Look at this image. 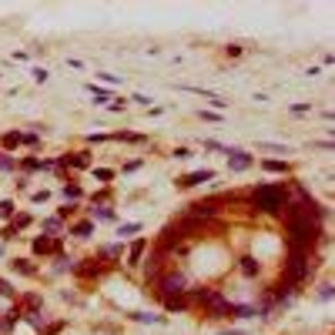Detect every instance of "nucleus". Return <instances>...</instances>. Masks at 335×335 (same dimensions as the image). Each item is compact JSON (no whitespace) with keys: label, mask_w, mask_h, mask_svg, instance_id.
Here are the masks:
<instances>
[{"label":"nucleus","mask_w":335,"mask_h":335,"mask_svg":"<svg viewBox=\"0 0 335 335\" xmlns=\"http://www.w3.org/2000/svg\"><path fill=\"white\" fill-rule=\"evenodd\" d=\"M288 221V252H312V245L322 238V228L309 218H285Z\"/></svg>","instance_id":"nucleus-1"},{"label":"nucleus","mask_w":335,"mask_h":335,"mask_svg":"<svg viewBox=\"0 0 335 335\" xmlns=\"http://www.w3.org/2000/svg\"><path fill=\"white\" fill-rule=\"evenodd\" d=\"M285 205H288V188H282V184H262L252 191V208L262 215H282Z\"/></svg>","instance_id":"nucleus-2"},{"label":"nucleus","mask_w":335,"mask_h":335,"mask_svg":"<svg viewBox=\"0 0 335 335\" xmlns=\"http://www.w3.org/2000/svg\"><path fill=\"white\" fill-rule=\"evenodd\" d=\"M312 275V255L309 252H288V262H285V282L298 285Z\"/></svg>","instance_id":"nucleus-3"},{"label":"nucleus","mask_w":335,"mask_h":335,"mask_svg":"<svg viewBox=\"0 0 335 335\" xmlns=\"http://www.w3.org/2000/svg\"><path fill=\"white\" fill-rule=\"evenodd\" d=\"M154 288H158L161 298H168V295H184V292H188V282H184L181 271H168V275H161V278L154 282Z\"/></svg>","instance_id":"nucleus-4"},{"label":"nucleus","mask_w":335,"mask_h":335,"mask_svg":"<svg viewBox=\"0 0 335 335\" xmlns=\"http://www.w3.org/2000/svg\"><path fill=\"white\" fill-rule=\"evenodd\" d=\"M205 181H215V171L211 168H201V171H191V175H184V178H178V188H198V184H205Z\"/></svg>","instance_id":"nucleus-5"},{"label":"nucleus","mask_w":335,"mask_h":335,"mask_svg":"<svg viewBox=\"0 0 335 335\" xmlns=\"http://www.w3.org/2000/svg\"><path fill=\"white\" fill-rule=\"evenodd\" d=\"M191 218H201V221H208V218L218 215V198H208V201H194L191 211H188Z\"/></svg>","instance_id":"nucleus-6"},{"label":"nucleus","mask_w":335,"mask_h":335,"mask_svg":"<svg viewBox=\"0 0 335 335\" xmlns=\"http://www.w3.org/2000/svg\"><path fill=\"white\" fill-rule=\"evenodd\" d=\"M228 168H232V171H248V168H252V154H245L241 151V148H228Z\"/></svg>","instance_id":"nucleus-7"},{"label":"nucleus","mask_w":335,"mask_h":335,"mask_svg":"<svg viewBox=\"0 0 335 335\" xmlns=\"http://www.w3.org/2000/svg\"><path fill=\"white\" fill-rule=\"evenodd\" d=\"M61 248V241L50 238V235H44V238H34V255H50V252H57Z\"/></svg>","instance_id":"nucleus-8"},{"label":"nucleus","mask_w":335,"mask_h":335,"mask_svg":"<svg viewBox=\"0 0 335 335\" xmlns=\"http://www.w3.org/2000/svg\"><path fill=\"white\" fill-rule=\"evenodd\" d=\"M57 164H71V168H88L91 164V154L88 151H77V154H67V158H61Z\"/></svg>","instance_id":"nucleus-9"},{"label":"nucleus","mask_w":335,"mask_h":335,"mask_svg":"<svg viewBox=\"0 0 335 335\" xmlns=\"http://www.w3.org/2000/svg\"><path fill=\"white\" fill-rule=\"evenodd\" d=\"M164 309H168V312H181V309H188V295H168V298H164Z\"/></svg>","instance_id":"nucleus-10"},{"label":"nucleus","mask_w":335,"mask_h":335,"mask_svg":"<svg viewBox=\"0 0 335 335\" xmlns=\"http://www.w3.org/2000/svg\"><path fill=\"white\" fill-rule=\"evenodd\" d=\"M88 94L94 97V104H107V101H111V91H107V88H97V84H88Z\"/></svg>","instance_id":"nucleus-11"},{"label":"nucleus","mask_w":335,"mask_h":335,"mask_svg":"<svg viewBox=\"0 0 335 335\" xmlns=\"http://www.w3.org/2000/svg\"><path fill=\"white\" fill-rule=\"evenodd\" d=\"M265 171H271V175H288L292 168H288V161H262Z\"/></svg>","instance_id":"nucleus-12"},{"label":"nucleus","mask_w":335,"mask_h":335,"mask_svg":"<svg viewBox=\"0 0 335 335\" xmlns=\"http://www.w3.org/2000/svg\"><path fill=\"white\" fill-rule=\"evenodd\" d=\"M131 319H134V322H144V325H164V315H148V312H134Z\"/></svg>","instance_id":"nucleus-13"},{"label":"nucleus","mask_w":335,"mask_h":335,"mask_svg":"<svg viewBox=\"0 0 335 335\" xmlns=\"http://www.w3.org/2000/svg\"><path fill=\"white\" fill-rule=\"evenodd\" d=\"M258 151H271V154H292L288 144H271V141H258Z\"/></svg>","instance_id":"nucleus-14"},{"label":"nucleus","mask_w":335,"mask_h":335,"mask_svg":"<svg viewBox=\"0 0 335 335\" xmlns=\"http://www.w3.org/2000/svg\"><path fill=\"white\" fill-rule=\"evenodd\" d=\"M241 271H245L248 278H255L258 271H262V265H258V262H255L252 255H245V258H241Z\"/></svg>","instance_id":"nucleus-15"},{"label":"nucleus","mask_w":335,"mask_h":335,"mask_svg":"<svg viewBox=\"0 0 335 335\" xmlns=\"http://www.w3.org/2000/svg\"><path fill=\"white\" fill-rule=\"evenodd\" d=\"M10 268H14L17 275H34V271H37L31 262H27V258H14V262H10Z\"/></svg>","instance_id":"nucleus-16"},{"label":"nucleus","mask_w":335,"mask_h":335,"mask_svg":"<svg viewBox=\"0 0 335 335\" xmlns=\"http://www.w3.org/2000/svg\"><path fill=\"white\" fill-rule=\"evenodd\" d=\"M144 248H148V241H134V245H131V262L128 265H141V258H144Z\"/></svg>","instance_id":"nucleus-17"},{"label":"nucleus","mask_w":335,"mask_h":335,"mask_svg":"<svg viewBox=\"0 0 335 335\" xmlns=\"http://www.w3.org/2000/svg\"><path fill=\"white\" fill-rule=\"evenodd\" d=\"M91 218H94V221H114V211H111V208H104V205L101 208L94 205V208H91Z\"/></svg>","instance_id":"nucleus-18"},{"label":"nucleus","mask_w":335,"mask_h":335,"mask_svg":"<svg viewBox=\"0 0 335 335\" xmlns=\"http://www.w3.org/2000/svg\"><path fill=\"white\" fill-rule=\"evenodd\" d=\"M91 232H94V221H77V225L71 228V235H77V238H88Z\"/></svg>","instance_id":"nucleus-19"},{"label":"nucleus","mask_w":335,"mask_h":335,"mask_svg":"<svg viewBox=\"0 0 335 335\" xmlns=\"http://www.w3.org/2000/svg\"><path fill=\"white\" fill-rule=\"evenodd\" d=\"M0 144H4V148L10 151V148H17V144H24V134H17V131H10V134H4V141H0Z\"/></svg>","instance_id":"nucleus-20"},{"label":"nucleus","mask_w":335,"mask_h":335,"mask_svg":"<svg viewBox=\"0 0 335 335\" xmlns=\"http://www.w3.org/2000/svg\"><path fill=\"white\" fill-rule=\"evenodd\" d=\"M61 194H64L67 201H77V198H84V191H80L77 184H64V191H61Z\"/></svg>","instance_id":"nucleus-21"},{"label":"nucleus","mask_w":335,"mask_h":335,"mask_svg":"<svg viewBox=\"0 0 335 335\" xmlns=\"http://www.w3.org/2000/svg\"><path fill=\"white\" fill-rule=\"evenodd\" d=\"M114 141H128V144H141L144 137L141 134H131V131H118V134H114Z\"/></svg>","instance_id":"nucleus-22"},{"label":"nucleus","mask_w":335,"mask_h":335,"mask_svg":"<svg viewBox=\"0 0 335 335\" xmlns=\"http://www.w3.org/2000/svg\"><path fill=\"white\" fill-rule=\"evenodd\" d=\"M137 232H141V225H137V221H128V225H121V228H118L121 238H124V235H137Z\"/></svg>","instance_id":"nucleus-23"},{"label":"nucleus","mask_w":335,"mask_h":335,"mask_svg":"<svg viewBox=\"0 0 335 335\" xmlns=\"http://www.w3.org/2000/svg\"><path fill=\"white\" fill-rule=\"evenodd\" d=\"M44 232L57 235V232H61V218H47V221H44Z\"/></svg>","instance_id":"nucleus-24"},{"label":"nucleus","mask_w":335,"mask_h":335,"mask_svg":"<svg viewBox=\"0 0 335 335\" xmlns=\"http://www.w3.org/2000/svg\"><path fill=\"white\" fill-rule=\"evenodd\" d=\"M94 178H97V181H111L114 171H111V168H94Z\"/></svg>","instance_id":"nucleus-25"},{"label":"nucleus","mask_w":335,"mask_h":335,"mask_svg":"<svg viewBox=\"0 0 335 335\" xmlns=\"http://www.w3.org/2000/svg\"><path fill=\"white\" fill-rule=\"evenodd\" d=\"M31 221H34L31 215H17V221H14V232H24V228H27Z\"/></svg>","instance_id":"nucleus-26"},{"label":"nucleus","mask_w":335,"mask_h":335,"mask_svg":"<svg viewBox=\"0 0 335 335\" xmlns=\"http://www.w3.org/2000/svg\"><path fill=\"white\" fill-rule=\"evenodd\" d=\"M191 298H194V302H201V305H205L208 298H211V292H208V288H194V292H191Z\"/></svg>","instance_id":"nucleus-27"},{"label":"nucleus","mask_w":335,"mask_h":335,"mask_svg":"<svg viewBox=\"0 0 335 335\" xmlns=\"http://www.w3.org/2000/svg\"><path fill=\"white\" fill-rule=\"evenodd\" d=\"M332 295H335V292H332V285L325 282V285L319 288V302H332Z\"/></svg>","instance_id":"nucleus-28"},{"label":"nucleus","mask_w":335,"mask_h":335,"mask_svg":"<svg viewBox=\"0 0 335 335\" xmlns=\"http://www.w3.org/2000/svg\"><path fill=\"white\" fill-rule=\"evenodd\" d=\"M0 218H14V201H0Z\"/></svg>","instance_id":"nucleus-29"},{"label":"nucleus","mask_w":335,"mask_h":335,"mask_svg":"<svg viewBox=\"0 0 335 335\" xmlns=\"http://www.w3.org/2000/svg\"><path fill=\"white\" fill-rule=\"evenodd\" d=\"M198 118H201V121H221V114H218V111H205V107H201Z\"/></svg>","instance_id":"nucleus-30"},{"label":"nucleus","mask_w":335,"mask_h":335,"mask_svg":"<svg viewBox=\"0 0 335 335\" xmlns=\"http://www.w3.org/2000/svg\"><path fill=\"white\" fill-rule=\"evenodd\" d=\"M47 77H50V74H47V67H34V80H37V84H44Z\"/></svg>","instance_id":"nucleus-31"},{"label":"nucleus","mask_w":335,"mask_h":335,"mask_svg":"<svg viewBox=\"0 0 335 335\" xmlns=\"http://www.w3.org/2000/svg\"><path fill=\"white\" fill-rule=\"evenodd\" d=\"M288 111H292V114H309V111H312V104H292Z\"/></svg>","instance_id":"nucleus-32"},{"label":"nucleus","mask_w":335,"mask_h":335,"mask_svg":"<svg viewBox=\"0 0 335 335\" xmlns=\"http://www.w3.org/2000/svg\"><path fill=\"white\" fill-rule=\"evenodd\" d=\"M225 54H228V57H241V47H238V44H228V47H225Z\"/></svg>","instance_id":"nucleus-33"},{"label":"nucleus","mask_w":335,"mask_h":335,"mask_svg":"<svg viewBox=\"0 0 335 335\" xmlns=\"http://www.w3.org/2000/svg\"><path fill=\"white\" fill-rule=\"evenodd\" d=\"M24 305H27V309H40V298H37V295H27Z\"/></svg>","instance_id":"nucleus-34"},{"label":"nucleus","mask_w":335,"mask_h":335,"mask_svg":"<svg viewBox=\"0 0 335 335\" xmlns=\"http://www.w3.org/2000/svg\"><path fill=\"white\" fill-rule=\"evenodd\" d=\"M97 80H104V84H118V74H97Z\"/></svg>","instance_id":"nucleus-35"},{"label":"nucleus","mask_w":335,"mask_h":335,"mask_svg":"<svg viewBox=\"0 0 335 335\" xmlns=\"http://www.w3.org/2000/svg\"><path fill=\"white\" fill-rule=\"evenodd\" d=\"M131 101H137V104H144V107H151V97H148V94H134V97H131Z\"/></svg>","instance_id":"nucleus-36"},{"label":"nucleus","mask_w":335,"mask_h":335,"mask_svg":"<svg viewBox=\"0 0 335 335\" xmlns=\"http://www.w3.org/2000/svg\"><path fill=\"white\" fill-rule=\"evenodd\" d=\"M175 158H181V161L191 158V148H175Z\"/></svg>","instance_id":"nucleus-37"},{"label":"nucleus","mask_w":335,"mask_h":335,"mask_svg":"<svg viewBox=\"0 0 335 335\" xmlns=\"http://www.w3.org/2000/svg\"><path fill=\"white\" fill-rule=\"evenodd\" d=\"M0 238H4V241H10V238H17V232H14V225H7V228H4V235H0Z\"/></svg>","instance_id":"nucleus-38"},{"label":"nucleus","mask_w":335,"mask_h":335,"mask_svg":"<svg viewBox=\"0 0 335 335\" xmlns=\"http://www.w3.org/2000/svg\"><path fill=\"white\" fill-rule=\"evenodd\" d=\"M31 201H34V205H40V201H47V191H34V194H31Z\"/></svg>","instance_id":"nucleus-39"},{"label":"nucleus","mask_w":335,"mask_h":335,"mask_svg":"<svg viewBox=\"0 0 335 335\" xmlns=\"http://www.w3.org/2000/svg\"><path fill=\"white\" fill-rule=\"evenodd\" d=\"M7 328H10V322H4V319H0V332H7Z\"/></svg>","instance_id":"nucleus-40"},{"label":"nucleus","mask_w":335,"mask_h":335,"mask_svg":"<svg viewBox=\"0 0 335 335\" xmlns=\"http://www.w3.org/2000/svg\"><path fill=\"white\" fill-rule=\"evenodd\" d=\"M221 335H245V332H221Z\"/></svg>","instance_id":"nucleus-41"},{"label":"nucleus","mask_w":335,"mask_h":335,"mask_svg":"<svg viewBox=\"0 0 335 335\" xmlns=\"http://www.w3.org/2000/svg\"><path fill=\"white\" fill-rule=\"evenodd\" d=\"M0 255H4V245H0Z\"/></svg>","instance_id":"nucleus-42"}]
</instances>
